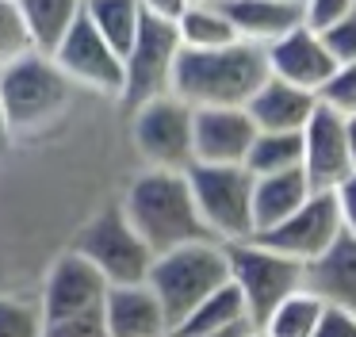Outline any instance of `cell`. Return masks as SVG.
Masks as SVG:
<instances>
[{
	"mask_svg": "<svg viewBox=\"0 0 356 337\" xmlns=\"http://www.w3.org/2000/svg\"><path fill=\"white\" fill-rule=\"evenodd\" d=\"M257 123L245 107H195L192 150L203 165H245Z\"/></svg>",
	"mask_w": 356,
	"mask_h": 337,
	"instance_id": "obj_15",
	"label": "cell"
},
{
	"mask_svg": "<svg viewBox=\"0 0 356 337\" xmlns=\"http://www.w3.org/2000/svg\"><path fill=\"white\" fill-rule=\"evenodd\" d=\"M177 35L180 46H188V50H215V46L238 42V31H234L226 8L215 4H188L177 15Z\"/></svg>",
	"mask_w": 356,
	"mask_h": 337,
	"instance_id": "obj_23",
	"label": "cell"
},
{
	"mask_svg": "<svg viewBox=\"0 0 356 337\" xmlns=\"http://www.w3.org/2000/svg\"><path fill=\"white\" fill-rule=\"evenodd\" d=\"M337 234H341L337 199H333V191H314L295 214H287L284 222H276V226H268V230H257L253 237L261 245H268V249L307 265L318 253L330 249Z\"/></svg>",
	"mask_w": 356,
	"mask_h": 337,
	"instance_id": "obj_12",
	"label": "cell"
},
{
	"mask_svg": "<svg viewBox=\"0 0 356 337\" xmlns=\"http://www.w3.org/2000/svg\"><path fill=\"white\" fill-rule=\"evenodd\" d=\"M104 322H108V337H169V318L149 283L108 288Z\"/></svg>",
	"mask_w": 356,
	"mask_h": 337,
	"instance_id": "obj_18",
	"label": "cell"
},
{
	"mask_svg": "<svg viewBox=\"0 0 356 337\" xmlns=\"http://www.w3.org/2000/svg\"><path fill=\"white\" fill-rule=\"evenodd\" d=\"M322 38L337 61H353L356 58V8L345 12L341 19H333L330 27H322Z\"/></svg>",
	"mask_w": 356,
	"mask_h": 337,
	"instance_id": "obj_30",
	"label": "cell"
},
{
	"mask_svg": "<svg viewBox=\"0 0 356 337\" xmlns=\"http://www.w3.org/2000/svg\"><path fill=\"white\" fill-rule=\"evenodd\" d=\"M188 4H192V0H142V8H146L149 15H161V19H172V23H177V15L184 12Z\"/></svg>",
	"mask_w": 356,
	"mask_h": 337,
	"instance_id": "obj_34",
	"label": "cell"
},
{
	"mask_svg": "<svg viewBox=\"0 0 356 337\" xmlns=\"http://www.w3.org/2000/svg\"><path fill=\"white\" fill-rule=\"evenodd\" d=\"M238 322H249L245 314V299L234 283H222L218 291H211L169 337H200V334H215V329H226V326H238Z\"/></svg>",
	"mask_w": 356,
	"mask_h": 337,
	"instance_id": "obj_22",
	"label": "cell"
},
{
	"mask_svg": "<svg viewBox=\"0 0 356 337\" xmlns=\"http://www.w3.org/2000/svg\"><path fill=\"white\" fill-rule=\"evenodd\" d=\"M146 283L154 288L157 303H161L165 318H169V334L222 283H230V260H226V245L207 237V242H188L177 249L154 257Z\"/></svg>",
	"mask_w": 356,
	"mask_h": 337,
	"instance_id": "obj_5",
	"label": "cell"
},
{
	"mask_svg": "<svg viewBox=\"0 0 356 337\" xmlns=\"http://www.w3.org/2000/svg\"><path fill=\"white\" fill-rule=\"evenodd\" d=\"M322 104L318 92L299 88V84L284 81V77H264V84L249 96L245 111L253 115L257 130H302L314 115V107Z\"/></svg>",
	"mask_w": 356,
	"mask_h": 337,
	"instance_id": "obj_17",
	"label": "cell"
},
{
	"mask_svg": "<svg viewBox=\"0 0 356 337\" xmlns=\"http://www.w3.org/2000/svg\"><path fill=\"white\" fill-rule=\"evenodd\" d=\"M318 100L337 107L341 115H356V58L337 61V69H333V77L325 81V88L318 92Z\"/></svg>",
	"mask_w": 356,
	"mask_h": 337,
	"instance_id": "obj_29",
	"label": "cell"
},
{
	"mask_svg": "<svg viewBox=\"0 0 356 337\" xmlns=\"http://www.w3.org/2000/svg\"><path fill=\"white\" fill-rule=\"evenodd\" d=\"M50 58L73 81V88H88L111 100H119V92H123V54L92 27V19L85 12L65 31L62 42L50 50Z\"/></svg>",
	"mask_w": 356,
	"mask_h": 337,
	"instance_id": "obj_11",
	"label": "cell"
},
{
	"mask_svg": "<svg viewBox=\"0 0 356 337\" xmlns=\"http://www.w3.org/2000/svg\"><path fill=\"white\" fill-rule=\"evenodd\" d=\"M73 92H77L73 81L42 50H27L24 58L0 69V104L16 138L54 127L73 104Z\"/></svg>",
	"mask_w": 356,
	"mask_h": 337,
	"instance_id": "obj_4",
	"label": "cell"
},
{
	"mask_svg": "<svg viewBox=\"0 0 356 337\" xmlns=\"http://www.w3.org/2000/svg\"><path fill=\"white\" fill-rule=\"evenodd\" d=\"M73 249L111 283V288H123V283H146L149 268H154V249L142 242V234L131 226V219L123 214V207H108L96 219L85 222V230L77 234Z\"/></svg>",
	"mask_w": 356,
	"mask_h": 337,
	"instance_id": "obj_8",
	"label": "cell"
},
{
	"mask_svg": "<svg viewBox=\"0 0 356 337\" xmlns=\"http://www.w3.org/2000/svg\"><path fill=\"white\" fill-rule=\"evenodd\" d=\"M245 168L253 176L302 168V130H257L245 153Z\"/></svg>",
	"mask_w": 356,
	"mask_h": 337,
	"instance_id": "obj_24",
	"label": "cell"
},
{
	"mask_svg": "<svg viewBox=\"0 0 356 337\" xmlns=\"http://www.w3.org/2000/svg\"><path fill=\"white\" fill-rule=\"evenodd\" d=\"M119 207L142 234V242L154 249V257L177 249V245L211 237L192 199L188 173H177V168H146L142 176H134Z\"/></svg>",
	"mask_w": 356,
	"mask_h": 337,
	"instance_id": "obj_2",
	"label": "cell"
},
{
	"mask_svg": "<svg viewBox=\"0 0 356 337\" xmlns=\"http://www.w3.org/2000/svg\"><path fill=\"white\" fill-rule=\"evenodd\" d=\"M314 196L307 173L302 168H287V173H268L253 180V226L268 230L276 222H284L287 214H295L307 199ZM253 230V234H257Z\"/></svg>",
	"mask_w": 356,
	"mask_h": 337,
	"instance_id": "obj_20",
	"label": "cell"
},
{
	"mask_svg": "<svg viewBox=\"0 0 356 337\" xmlns=\"http://www.w3.org/2000/svg\"><path fill=\"white\" fill-rule=\"evenodd\" d=\"M353 8H356V0H302V19L314 31H322L333 19H341L345 12H353Z\"/></svg>",
	"mask_w": 356,
	"mask_h": 337,
	"instance_id": "obj_31",
	"label": "cell"
},
{
	"mask_svg": "<svg viewBox=\"0 0 356 337\" xmlns=\"http://www.w3.org/2000/svg\"><path fill=\"white\" fill-rule=\"evenodd\" d=\"M299 4H302V0H299Z\"/></svg>",
	"mask_w": 356,
	"mask_h": 337,
	"instance_id": "obj_40",
	"label": "cell"
},
{
	"mask_svg": "<svg viewBox=\"0 0 356 337\" xmlns=\"http://www.w3.org/2000/svg\"><path fill=\"white\" fill-rule=\"evenodd\" d=\"M177 58H180L177 23L146 12L131 50L123 54V92H119V104L134 111L146 100H157L165 92H172Z\"/></svg>",
	"mask_w": 356,
	"mask_h": 337,
	"instance_id": "obj_9",
	"label": "cell"
},
{
	"mask_svg": "<svg viewBox=\"0 0 356 337\" xmlns=\"http://www.w3.org/2000/svg\"><path fill=\"white\" fill-rule=\"evenodd\" d=\"M31 46V35H27V23L19 15V4L16 0H0V69L8 65V61L24 58Z\"/></svg>",
	"mask_w": 356,
	"mask_h": 337,
	"instance_id": "obj_27",
	"label": "cell"
},
{
	"mask_svg": "<svg viewBox=\"0 0 356 337\" xmlns=\"http://www.w3.org/2000/svg\"><path fill=\"white\" fill-rule=\"evenodd\" d=\"M314 337H356V311H341V306H325L322 322H318Z\"/></svg>",
	"mask_w": 356,
	"mask_h": 337,
	"instance_id": "obj_32",
	"label": "cell"
},
{
	"mask_svg": "<svg viewBox=\"0 0 356 337\" xmlns=\"http://www.w3.org/2000/svg\"><path fill=\"white\" fill-rule=\"evenodd\" d=\"M85 15L119 54H127L142 27L146 8H142V0H85Z\"/></svg>",
	"mask_w": 356,
	"mask_h": 337,
	"instance_id": "obj_25",
	"label": "cell"
},
{
	"mask_svg": "<svg viewBox=\"0 0 356 337\" xmlns=\"http://www.w3.org/2000/svg\"><path fill=\"white\" fill-rule=\"evenodd\" d=\"M19 15L27 23V35L31 46L42 54H50L58 42L65 38V31L81 19L85 12V0H16Z\"/></svg>",
	"mask_w": 356,
	"mask_h": 337,
	"instance_id": "obj_21",
	"label": "cell"
},
{
	"mask_svg": "<svg viewBox=\"0 0 356 337\" xmlns=\"http://www.w3.org/2000/svg\"><path fill=\"white\" fill-rule=\"evenodd\" d=\"M192 123L195 107L180 96L165 92L157 100H146L131 111V138L149 168H177L184 173L195 161L192 150Z\"/></svg>",
	"mask_w": 356,
	"mask_h": 337,
	"instance_id": "obj_10",
	"label": "cell"
},
{
	"mask_svg": "<svg viewBox=\"0 0 356 337\" xmlns=\"http://www.w3.org/2000/svg\"><path fill=\"white\" fill-rule=\"evenodd\" d=\"M238 38L257 46H268L276 38H284L291 27H299L302 19V4L299 0H230L226 4Z\"/></svg>",
	"mask_w": 356,
	"mask_h": 337,
	"instance_id": "obj_19",
	"label": "cell"
},
{
	"mask_svg": "<svg viewBox=\"0 0 356 337\" xmlns=\"http://www.w3.org/2000/svg\"><path fill=\"white\" fill-rule=\"evenodd\" d=\"M226 260H230V283L241 291L245 314L257 329L268 322V314L287 295L302 291V260L284 257V253L261 245L257 237L226 242Z\"/></svg>",
	"mask_w": 356,
	"mask_h": 337,
	"instance_id": "obj_7",
	"label": "cell"
},
{
	"mask_svg": "<svg viewBox=\"0 0 356 337\" xmlns=\"http://www.w3.org/2000/svg\"><path fill=\"white\" fill-rule=\"evenodd\" d=\"M302 288L325 306L356 311V234L341 230L325 253L302 265Z\"/></svg>",
	"mask_w": 356,
	"mask_h": 337,
	"instance_id": "obj_16",
	"label": "cell"
},
{
	"mask_svg": "<svg viewBox=\"0 0 356 337\" xmlns=\"http://www.w3.org/2000/svg\"><path fill=\"white\" fill-rule=\"evenodd\" d=\"M253 322H238V326H226V329H215V334H200V337H249L253 334Z\"/></svg>",
	"mask_w": 356,
	"mask_h": 337,
	"instance_id": "obj_36",
	"label": "cell"
},
{
	"mask_svg": "<svg viewBox=\"0 0 356 337\" xmlns=\"http://www.w3.org/2000/svg\"><path fill=\"white\" fill-rule=\"evenodd\" d=\"M12 142H16V134H12V123H8V115H4V104H0V157L12 150Z\"/></svg>",
	"mask_w": 356,
	"mask_h": 337,
	"instance_id": "obj_35",
	"label": "cell"
},
{
	"mask_svg": "<svg viewBox=\"0 0 356 337\" xmlns=\"http://www.w3.org/2000/svg\"><path fill=\"white\" fill-rule=\"evenodd\" d=\"M192 184V199L200 219L215 242H245L253 237V180L245 165H203L192 161L184 168Z\"/></svg>",
	"mask_w": 356,
	"mask_h": 337,
	"instance_id": "obj_6",
	"label": "cell"
},
{
	"mask_svg": "<svg viewBox=\"0 0 356 337\" xmlns=\"http://www.w3.org/2000/svg\"><path fill=\"white\" fill-rule=\"evenodd\" d=\"M268 77L264 46L238 42L215 46V50H188L180 46L177 69H172V96L192 107H245L249 96Z\"/></svg>",
	"mask_w": 356,
	"mask_h": 337,
	"instance_id": "obj_1",
	"label": "cell"
},
{
	"mask_svg": "<svg viewBox=\"0 0 356 337\" xmlns=\"http://www.w3.org/2000/svg\"><path fill=\"white\" fill-rule=\"evenodd\" d=\"M322 311H325L322 299L302 288V291H295V295H287L284 303L268 314L261 334L264 337H314L318 322H322Z\"/></svg>",
	"mask_w": 356,
	"mask_h": 337,
	"instance_id": "obj_26",
	"label": "cell"
},
{
	"mask_svg": "<svg viewBox=\"0 0 356 337\" xmlns=\"http://www.w3.org/2000/svg\"><path fill=\"white\" fill-rule=\"evenodd\" d=\"M192 4H215V8H226L230 0H192Z\"/></svg>",
	"mask_w": 356,
	"mask_h": 337,
	"instance_id": "obj_38",
	"label": "cell"
},
{
	"mask_svg": "<svg viewBox=\"0 0 356 337\" xmlns=\"http://www.w3.org/2000/svg\"><path fill=\"white\" fill-rule=\"evenodd\" d=\"M0 337H42V311L39 303L0 295Z\"/></svg>",
	"mask_w": 356,
	"mask_h": 337,
	"instance_id": "obj_28",
	"label": "cell"
},
{
	"mask_svg": "<svg viewBox=\"0 0 356 337\" xmlns=\"http://www.w3.org/2000/svg\"><path fill=\"white\" fill-rule=\"evenodd\" d=\"M108 288L111 283L77 249L62 253L42 283V337H108Z\"/></svg>",
	"mask_w": 356,
	"mask_h": 337,
	"instance_id": "obj_3",
	"label": "cell"
},
{
	"mask_svg": "<svg viewBox=\"0 0 356 337\" xmlns=\"http://www.w3.org/2000/svg\"><path fill=\"white\" fill-rule=\"evenodd\" d=\"M302 173H307L314 191H333L348 173V130L345 115L330 104H318L310 123L302 127Z\"/></svg>",
	"mask_w": 356,
	"mask_h": 337,
	"instance_id": "obj_13",
	"label": "cell"
},
{
	"mask_svg": "<svg viewBox=\"0 0 356 337\" xmlns=\"http://www.w3.org/2000/svg\"><path fill=\"white\" fill-rule=\"evenodd\" d=\"M264 58H268L272 77H284V81L299 84V88H310V92H322L325 81L333 77V69H337V58L330 54L322 31H314L310 23H299L284 38L268 42L264 46Z\"/></svg>",
	"mask_w": 356,
	"mask_h": 337,
	"instance_id": "obj_14",
	"label": "cell"
},
{
	"mask_svg": "<svg viewBox=\"0 0 356 337\" xmlns=\"http://www.w3.org/2000/svg\"><path fill=\"white\" fill-rule=\"evenodd\" d=\"M345 130H348V161L356 173V115H345Z\"/></svg>",
	"mask_w": 356,
	"mask_h": 337,
	"instance_id": "obj_37",
	"label": "cell"
},
{
	"mask_svg": "<svg viewBox=\"0 0 356 337\" xmlns=\"http://www.w3.org/2000/svg\"><path fill=\"white\" fill-rule=\"evenodd\" d=\"M249 337H264V334H261V329H253V334H249Z\"/></svg>",
	"mask_w": 356,
	"mask_h": 337,
	"instance_id": "obj_39",
	"label": "cell"
},
{
	"mask_svg": "<svg viewBox=\"0 0 356 337\" xmlns=\"http://www.w3.org/2000/svg\"><path fill=\"white\" fill-rule=\"evenodd\" d=\"M333 199H337V214H341V230L356 234V173H348L345 180L333 188Z\"/></svg>",
	"mask_w": 356,
	"mask_h": 337,
	"instance_id": "obj_33",
	"label": "cell"
}]
</instances>
